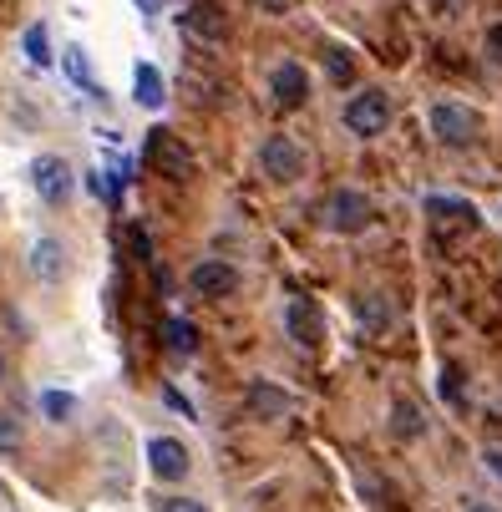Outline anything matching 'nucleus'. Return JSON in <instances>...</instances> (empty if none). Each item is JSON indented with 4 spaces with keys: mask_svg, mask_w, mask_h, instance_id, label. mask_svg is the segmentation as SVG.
Returning <instances> with one entry per match:
<instances>
[{
    "mask_svg": "<svg viewBox=\"0 0 502 512\" xmlns=\"http://www.w3.org/2000/svg\"><path fill=\"white\" fill-rule=\"evenodd\" d=\"M259 168H264V178H274V183H295V178H305V153H300V142H295V137H284V132L264 137Z\"/></svg>",
    "mask_w": 502,
    "mask_h": 512,
    "instance_id": "1",
    "label": "nucleus"
},
{
    "mask_svg": "<svg viewBox=\"0 0 502 512\" xmlns=\"http://www.w3.org/2000/svg\"><path fill=\"white\" fill-rule=\"evenodd\" d=\"M386 122H391V102H386V92H355L350 102H345V132H355V137H376V132H386Z\"/></svg>",
    "mask_w": 502,
    "mask_h": 512,
    "instance_id": "2",
    "label": "nucleus"
},
{
    "mask_svg": "<svg viewBox=\"0 0 502 512\" xmlns=\"http://www.w3.org/2000/svg\"><path fill=\"white\" fill-rule=\"evenodd\" d=\"M366 224H371V198L366 193H355V188L330 193V203H325V229L330 234H361Z\"/></svg>",
    "mask_w": 502,
    "mask_h": 512,
    "instance_id": "3",
    "label": "nucleus"
},
{
    "mask_svg": "<svg viewBox=\"0 0 502 512\" xmlns=\"http://www.w3.org/2000/svg\"><path fill=\"white\" fill-rule=\"evenodd\" d=\"M188 289L203 300H229L234 289H239V269L229 259H198L193 274H188Z\"/></svg>",
    "mask_w": 502,
    "mask_h": 512,
    "instance_id": "4",
    "label": "nucleus"
},
{
    "mask_svg": "<svg viewBox=\"0 0 502 512\" xmlns=\"http://www.w3.org/2000/svg\"><path fill=\"white\" fill-rule=\"evenodd\" d=\"M426 122H432V132L447 142V148H467V142L477 137V117L462 102H437L432 112H426Z\"/></svg>",
    "mask_w": 502,
    "mask_h": 512,
    "instance_id": "5",
    "label": "nucleus"
},
{
    "mask_svg": "<svg viewBox=\"0 0 502 512\" xmlns=\"http://www.w3.org/2000/svg\"><path fill=\"white\" fill-rule=\"evenodd\" d=\"M148 467H153L158 482H183L193 462H188V447L178 442V436H153L148 442Z\"/></svg>",
    "mask_w": 502,
    "mask_h": 512,
    "instance_id": "6",
    "label": "nucleus"
},
{
    "mask_svg": "<svg viewBox=\"0 0 502 512\" xmlns=\"http://www.w3.org/2000/svg\"><path fill=\"white\" fill-rule=\"evenodd\" d=\"M148 158H153L168 178H188V173H193V153L183 148L168 127H153V132H148Z\"/></svg>",
    "mask_w": 502,
    "mask_h": 512,
    "instance_id": "7",
    "label": "nucleus"
},
{
    "mask_svg": "<svg viewBox=\"0 0 502 512\" xmlns=\"http://www.w3.org/2000/svg\"><path fill=\"white\" fill-rule=\"evenodd\" d=\"M31 183H36L41 203L61 208V203L71 198V163H61V158H36V163H31Z\"/></svg>",
    "mask_w": 502,
    "mask_h": 512,
    "instance_id": "8",
    "label": "nucleus"
},
{
    "mask_svg": "<svg viewBox=\"0 0 502 512\" xmlns=\"http://www.w3.org/2000/svg\"><path fill=\"white\" fill-rule=\"evenodd\" d=\"M269 92H274L279 107H305V97H310L305 66H300V61H279V66H274V77H269Z\"/></svg>",
    "mask_w": 502,
    "mask_h": 512,
    "instance_id": "9",
    "label": "nucleus"
},
{
    "mask_svg": "<svg viewBox=\"0 0 502 512\" xmlns=\"http://www.w3.org/2000/svg\"><path fill=\"white\" fill-rule=\"evenodd\" d=\"M284 325H290V340L295 345H320L325 340V325H320V310L310 300H290V310H284Z\"/></svg>",
    "mask_w": 502,
    "mask_h": 512,
    "instance_id": "10",
    "label": "nucleus"
},
{
    "mask_svg": "<svg viewBox=\"0 0 502 512\" xmlns=\"http://www.w3.org/2000/svg\"><path fill=\"white\" fill-rule=\"evenodd\" d=\"M132 97H137V107L163 112V102H168V82H163V71H158L153 61H137V71H132Z\"/></svg>",
    "mask_w": 502,
    "mask_h": 512,
    "instance_id": "11",
    "label": "nucleus"
},
{
    "mask_svg": "<svg viewBox=\"0 0 502 512\" xmlns=\"http://www.w3.org/2000/svg\"><path fill=\"white\" fill-rule=\"evenodd\" d=\"M31 274L41 284H61L66 279V249H61V239H36L31 244Z\"/></svg>",
    "mask_w": 502,
    "mask_h": 512,
    "instance_id": "12",
    "label": "nucleus"
},
{
    "mask_svg": "<svg viewBox=\"0 0 502 512\" xmlns=\"http://www.w3.org/2000/svg\"><path fill=\"white\" fill-rule=\"evenodd\" d=\"M244 406H249V416H259V421H274V416H284L295 401L284 396L279 386H269V381H254L249 391H244Z\"/></svg>",
    "mask_w": 502,
    "mask_h": 512,
    "instance_id": "13",
    "label": "nucleus"
},
{
    "mask_svg": "<svg viewBox=\"0 0 502 512\" xmlns=\"http://www.w3.org/2000/svg\"><path fill=\"white\" fill-rule=\"evenodd\" d=\"M61 71H66V82H71V87H82L92 102H102V97H107V92H102V82L92 77V61H87V51H82V46H66Z\"/></svg>",
    "mask_w": 502,
    "mask_h": 512,
    "instance_id": "14",
    "label": "nucleus"
},
{
    "mask_svg": "<svg viewBox=\"0 0 502 512\" xmlns=\"http://www.w3.org/2000/svg\"><path fill=\"white\" fill-rule=\"evenodd\" d=\"M183 26H188L193 36H208V41H224V36H229V21L213 11V6H193V11L183 16Z\"/></svg>",
    "mask_w": 502,
    "mask_h": 512,
    "instance_id": "15",
    "label": "nucleus"
},
{
    "mask_svg": "<svg viewBox=\"0 0 502 512\" xmlns=\"http://www.w3.org/2000/svg\"><path fill=\"white\" fill-rule=\"evenodd\" d=\"M391 431L401 436V442H416V436L426 431V421H421V411H416L411 401H396V406H391Z\"/></svg>",
    "mask_w": 502,
    "mask_h": 512,
    "instance_id": "16",
    "label": "nucleus"
},
{
    "mask_svg": "<svg viewBox=\"0 0 502 512\" xmlns=\"http://www.w3.org/2000/svg\"><path fill=\"white\" fill-rule=\"evenodd\" d=\"M426 213H437V218H457V224H477V208L462 203V198H426Z\"/></svg>",
    "mask_w": 502,
    "mask_h": 512,
    "instance_id": "17",
    "label": "nucleus"
},
{
    "mask_svg": "<svg viewBox=\"0 0 502 512\" xmlns=\"http://www.w3.org/2000/svg\"><path fill=\"white\" fill-rule=\"evenodd\" d=\"M41 416H46V421H71V416H77V396H66V391H41Z\"/></svg>",
    "mask_w": 502,
    "mask_h": 512,
    "instance_id": "18",
    "label": "nucleus"
},
{
    "mask_svg": "<svg viewBox=\"0 0 502 512\" xmlns=\"http://www.w3.org/2000/svg\"><path fill=\"white\" fill-rule=\"evenodd\" d=\"M163 335H168V350H178V355H193V345H198V330L188 320H178V315L163 325Z\"/></svg>",
    "mask_w": 502,
    "mask_h": 512,
    "instance_id": "19",
    "label": "nucleus"
},
{
    "mask_svg": "<svg viewBox=\"0 0 502 512\" xmlns=\"http://www.w3.org/2000/svg\"><path fill=\"white\" fill-rule=\"evenodd\" d=\"M26 56H31V66H51V61H56L46 26H26Z\"/></svg>",
    "mask_w": 502,
    "mask_h": 512,
    "instance_id": "20",
    "label": "nucleus"
},
{
    "mask_svg": "<svg viewBox=\"0 0 502 512\" xmlns=\"http://www.w3.org/2000/svg\"><path fill=\"white\" fill-rule=\"evenodd\" d=\"M21 442H26L21 421H16V416H0V452H21Z\"/></svg>",
    "mask_w": 502,
    "mask_h": 512,
    "instance_id": "21",
    "label": "nucleus"
},
{
    "mask_svg": "<svg viewBox=\"0 0 502 512\" xmlns=\"http://www.w3.org/2000/svg\"><path fill=\"white\" fill-rule=\"evenodd\" d=\"M158 507H163V512H208L198 497H163Z\"/></svg>",
    "mask_w": 502,
    "mask_h": 512,
    "instance_id": "22",
    "label": "nucleus"
},
{
    "mask_svg": "<svg viewBox=\"0 0 502 512\" xmlns=\"http://www.w3.org/2000/svg\"><path fill=\"white\" fill-rule=\"evenodd\" d=\"M442 396H447L452 406H462V386H457V371H452V365L442 371Z\"/></svg>",
    "mask_w": 502,
    "mask_h": 512,
    "instance_id": "23",
    "label": "nucleus"
},
{
    "mask_svg": "<svg viewBox=\"0 0 502 512\" xmlns=\"http://www.w3.org/2000/svg\"><path fill=\"white\" fill-rule=\"evenodd\" d=\"M330 77L335 82H350V56L345 51H330Z\"/></svg>",
    "mask_w": 502,
    "mask_h": 512,
    "instance_id": "24",
    "label": "nucleus"
},
{
    "mask_svg": "<svg viewBox=\"0 0 502 512\" xmlns=\"http://www.w3.org/2000/svg\"><path fill=\"white\" fill-rule=\"evenodd\" d=\"M487 61L502 66V26H487Z\"/></svg>",
    "mask_w": 502,
    "mask_h": 512,
    "instance_id": "25",
    "label": "nucleus"
},
{
    "mask_svg": "<svg viewBox=\"0 0 502 512\" xmlns=\"http://www.w3.org/2000/svg\"><path fill=\"white\" fill-rule=\"evenodd\" d=\"M254 6H259L264 16H284V11H290V0H254Z\"/></svg>",
    "mask_w": 502,
    "mask_h": 512,
    "instance_id": "26",
    "label": "nucleus"
},
{
    "mask_svg": "<svg viewBox=\"0 0 502 512\" xmlns=\"http://www.w3.org/2000/svg\"><path fill=\"white\" fill-rule=\"evenodd\" d=\"M482 462H487V472H492V477H497V482H502V447H492V452H487V457H482Z\"/></svg>",
    "mask_w": 502,
    "mask_h": 512,
    "instance_id": "27",
    "label": "nucleus"
},
{
    "mask_svg": "<svg viewBox=\"0 0 502 512\" xmlns=\"http://www.w3.org/2000/svg\"><path fill=\"white\" fill-rule=\"evenodd\" d=\"M132 244H137V254H142V259H153V244H148V234H142V229L132 234Z\"/></svg>",
    "mask_w": 502,
    "mask_h": 512,
    "instance_id": "28",
    "label": "nucleus"
},
{
    "mask_svg": "<svg viewBox=\"0 0 502 512\" xmlns=\"http://www.w3.org/2000/svg\"><path fill=\"white\" fill-rule=\"evenodd\" d=\"M163 396H168V406H173V411H183V416H193V406H188V401H183L178 391H163Z\"/></svg>",
    "mask_w": 502,
    "mask_h": 512,
    "instance_id": "29",
    "label": "nucleus"
},
{
    "mask_svg": "<svg viewBox=\"0 0 502 512\" xmlns=\"http://www.w3.org/2000/svg\"><path fill=\"white\" fill-rule=\"evenodd\" d=\"M137 11H148V16H158V11H163V0H137Z\"/></svg>",
    "mask_w": 502,
    "mask_h": 512,
    "instance_id": "30",
    "label": "nucleus"
},
{
    "mask_svg": "<svg viewBox=\"0 0 502 512\" xmlns=\"http://www.w3.org/2000/svg\"><path fill=\"white\" fill-rule=\"evenodd\" d=\"M467 512H497V507H492V502H472Z\"/></svg>",
    "mask_w": 502,
    "mask_h": 512,
    "instance_id": "31",
    "label": "nucleus"
},
{
    "mask_svg": "<svg viewBox=\"0 0 502 512\" xmlns=\"http://www.w3.org/2000/svg\"><path fill=\"white\" fill-rule=\"evenodd\" d=\"M0 376H6V360H0Z\"/></svg>",
    "mask_w": 502,
    "mask_h": 512,
    "instance_id": "32",
    "label": "nucleus"
}]
</instances>
